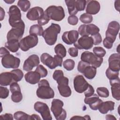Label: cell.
<instances>
[{"instance_id": "obj_1", "label": "cell", "mask_w": 120, "mask_h": 120, "mask_svg": "<svg viewBox=\"0 0 120 120\" xmlns=\"http://www.w3.org/2000/svg\"><path fill=\"white\" fill-rule=\"evenodd\" d=\"M60 27L58 24L52 23L44 31L42 35L45 43L49 45H54L57 40L58 35L60 33Z\"/></svg>"}, {"instance_id": "obj_2", "label": "cell", "mask_w": 120, "mask_h": 120, "mask_svg": "<svg viewBox=\"0 0 120 120\" xmlns=\"http://www.w3.org/2000/svg\"><path fill=\"white\" fill-rule=\"evenodd\" d=\"M38 98L43 99L52 98L54 97V92L50 87L49 82L45 79H42L38 83V88L36 91Z\"/></svg>"}, {"instance_id": "obj_3", "label": "cell", "mask_w": 120, "mask_h": 120, "mask_svg": "<svg viewBox=\"0 0 120 120\" xmlns=\"http://www.w3.org/2000/svg\"><path fill=\"white\" fill-rule=\"evenodd\" d=\"M40 60L43 64L52 69L58 66L61 67L63 60L62 58L59 55H55L54 57H52L47 53H43L41 55Z\"/></svg>"}, {"instance_id": "obj_4", "label": "cell", "mask_w": 120, "mask_h": 120, "mask_svg": "<svg viewBox=\"0 0 120 120\" xmlns=\"http://www.w3.org/2000/svg\"><path fill=\"white\" fill-rule=\"evenodd\" d=\"M64 103L59 99H53L51 103V110L57 120H64L66 118L67 112L63 108Z\"/></svg>"}, {"instance_id": "obj_5", "label": "cell", "mask_w": 120, "mask_h": 120, "mask_svg": "<svg viewBox=\"0 0 120 120\" xmlns=\"http://www.w3.org/2000/svg\"><path fill=\"white\" fill-rule=\"evenodd\" d=\"M44 12L49 16L50 19L56 21H60L65 16L64 10L61 6H50Z\"/></svg>"}, {"instance_id": "obj_6", "label": "cell", "mask_w": 120, "mask_h": 120, "mask_svg": "<svg viewBox=\"0 0 120 120\" xmlns=\"http://www.w3.org/2000/svg\"><path fill=\"white\" fill-rule=\"evenodd\" d=\"M25 29V24L22 20L12 27L8 32L7 39L8 41L20 39L23 35Z\"/></svg>"}, {"instance_id": "obj_7", "label": "cell", "mask_w": 120, "mask_h": 120, "mask_svg": "<svg viewBox=\"0 0 120 120\" xmlns=\"http://www.w3.org/2000/svg\"><path fill=\"white\" fill-rule=\"evenodd\" d=\"M81 60L96 68H99L103 61V58L98 57L89 51H84L82 53Z\"/></svg>"}, {"instance_id": "obj_8", "label": "cell", "mask_w": 120, "mask_h": 120, "mask_svg": "<svg viewBox=\"0 0 120 120\" xmlns=\"http://www.w3.org/2000/svg\"><path fill=\"white\" fill-rule=\"evenodd\" d=\"M38 41L37 36L30 34L20 40V48L23 51H27L30 49L36 46L38 43Z\"/></svg>"}, {"instance_id": "obj_9", "label": "cell", "mask_w": 120, "mask_h": 120, "mask_svg": "<svg viewBox=\"0 0 120 120\" xmlns=\"http://www.w3.org/2000/svg\"><path fill=\"white\" fill-rule=\"evenodd\" d=\"M56 81L58 83V89L60 95L66 98L70 96L72 91L68 86V79L63 75Z\"/></svg>"}, {"instance_id": "obj_10", "label": "cell", "mask_w": 120, "mask_h": 120, "mask_svg": "<svg viewBox=\"0 0 120 120\" xmlns=\"http://www.w3.org/2000/svg\"><path fill=\"white\" fill-rule=\"evenodd\" d=\"M120 30V24L117 21L111 22L105 31V38L113 43L116 40V37Z\"/></svg>"}, {"instance_id": "obj_11", "label": "cell", "mask_w": 120, "mask_h": 120, "mask_svg": "<svg viewBox=\"0 0 120 120\" xmlns=\"http://www.w3.org/2000/svg\"><path fill=\"white\" fill-rule=\"evenodd\" d=\"M1 64L3 67L6 68H17L20 66V60L9 53L2 58Z\"/></svg>"}, {"instance_id": "obj_12", "label": "cell", "mask_w": 120, "mask_h": 120, "mask_svg": "<svg viewBox=\"0 0 120 120\" xmlns=\"http://www.w3.org/2000/svg\"><path fill=\"white\" fill-rule=\"evenodd\" d=\"M8 14L9 15V23L12 27L22 20L21 19L22 15L20 10L15 5H12L10 7Z\"/></svg>"}, {"instance_id": "obj_13", "label": "cell", "mask_w": 120, "mask_h": 120, "mask_svg": "<svg viewBox=\"0 0 120 120\" xmlns=\"http://www.w3.org/2000/svg\"><path fill=\"white\" fill-rule=\"evenodd\" d=\"M34 108L36 111L41 114L44 120H52V117L50 113L49 107L46 104L38 101L35 103Z\"/></svg>"}, {"instance_id": "obj_14", "label": "cell", "mask_w": 120, "mask_h": 120, "mask_svg": "<svg viewBox=\"0 0 120 120\" xmlns=\"http://www.w3.org/2000/svg\"><path fill=\"white\" fill-rule=\"evenodd\" d=\"M74 45L77 49L89 50L93 45V40L91 37L82 36L78 39L77 41L74 44Z\"/></svg>"}, {"instance_id": "obj_15", "label": "cell", "mask_w": 120, "mask_h": 120, "mask_svg": "<svg viewBox=\"0 0 120 120\" xmlns=\"http://www.w3.org/2000/svg\"><path fill=\"white\" fill-rule=\"evenodd\" d=\"M89 84L82 75H76L74 79V87L75 90L79 93L84 92L88 87Z\"/></svg>"}, {"instance_id": "obj_16", "label": "cell", "mask_w": 120, "mask_h": 120, "mask_svg": "<svg viewBox=\"0 0 120 120\" xmlns=\"http://www.w3.org/2000/svg\"><path fill=\"white\" fill-rule=\"evenodd\" d=\"M39 59L36 54L30 55L24 62L23 69L26 71H30L33 68L37 67L39 64Z\"/></svg>"}, {"instance_id": "obj_17", "label": "cell", "mask_w": 120, "mask_h": 120, "mask_svg": "<svg viewBox=\"0 0 120 120\" xmlns=\"http://www.w3.org/2000/svg\"><path fill=\"white\" fill-rule=\"evenodd\" d=\"M79 33L77 31L71 30L66 31L62 35V39L63 41L67 45H72L75 43L78 40Z\"/></svg>"}, {"instance_id": "obj_18", "label": "cell", "mask_w": 120, "mask_h": 120, "mask_svg": "<svg viewBox=\"0 0 120 120\" xmlns=\"http://www.w3.org/2000/svg\"><path fill=\"white\" fill-rule=\"evenodd\" d=\"M84 102L85 104L89 105L91 109L92 110H97L103 101L99 98V97L97 94H94L90 97H85Z\"/></svg>"}, {"instance_id": "obj_19", "label": "cell", "mask_w": 120, "mask_h": 120, "mask_svg": "<svg viewBox=\"0 0 120 120\" xmlns=\"http://www.w3.org/2000/svg\"><path fill=\"white\" fill-rule=\"evenodd\" d=\"M120 55L119 53H115L111 54L108 59V68L113 71L119 72L120 69Z\"/></svg>"}, {"instance_id": "obj_20", "label": "cell", "mask_w": 120, "mask_h": 120, "mask_svg": "<svg viewBox=\"0 0 120 120\" xmlns=\"http://www.w3.org/2000/svg\"><path fill=\"white\" fill-rule=\"evenodd\" d=\"M44 13V11L42 8L39 7H35L29 10L26 17L31 21L38 20Z\"/></svg>"}, {"instance_id": "obj_21", "label": "cell", "mask_w": 120, "mask_h": 120, "mask_svg": "<svg viewBox=\"0 0 120 120\" xmlns=\"http://www.w3.org/2000/svg\"><path fill=\"white\" fill-rule=\"evenodd\" d=\"M111 92L113 98L117 100L120 99V78L110 80Z\"/></svg>"}, {"instance_id": "obj_22", "label": "cell", "mask_w": 120, "mask_h": 120, "mask_svg": "<svg viewBox=\"0 0 120 120\" xmlns=\"http://www.w3.org/2000/svg\"><path fill=\"white\" fill-rule=\"evenodd\" d=\"M100 9V5L99 2L96 0H90L87 4L86 12L89 15H96Z\"/></svg>"}, {"instance_id": "obj_23", "label": "cell", "mask_w": 120, "mask_h": 120, "mask_svg": "<svg viewBox=\"0 0 120 120\" xmlns=\"http://www.w3.org/2000/svg\"><path fill=\"white\" fill-rule=\"evenodd\" d=\"M25 81L31 84L38 83L41 78L40 75L36 71H29L24 75Z\"/></svg>"}, {"instance_id": "obj_24", "label": "cell", "mask_w": 120, "mask_h": 120, "mask_svg": "<svg viewBox=\"0 0 120 120\" xmlns=\"http://www.w3.org/2000/svg\"><path fill=\"white\" fill-rule=\"evenodd\" d=\"M14 81L12 73L10 72H3L0 74V84L2 86L10 85Z\"/></svg>"}, {"instance_id": "obj_25", "label": "cell", "mask_w": 120, "mask_h": 120, "mask_svg": "<svg viewBox=\"0 0 120 120\" xmlns=\"http://www.w3.org/2000/svg\"><path fill=\"white\" fill-rule=\"evenodd\" d=\"M115 103L112 101H107L102 102L100 104L98 110L99 112L102 114H105L108 111H111L114 109Z\"/></svg>"}, {"instance_id": "obj_26", "label": "cell", "mask_w": 120, "mask_h": 120, "mask_svg": "<svg viewBox=\"0 0 120 120\" xmlns=\"http://www.w3.org/2000/svg\"><path fill=\"white\" fill-rule=\"evenodd\" d=\"M5 47L12 52H15L18 51L20 48V43L19 40H11L7 41L5 44Z\"/></svg>"}, {"instance_id": "obj_27", "label": "cell", "mask_w": 120, "mask_h": 120, "mask_svg": "<svg viewBox=\"0 0 120 120\" xmlns=\"http://www.w3.org/2000/svg\"><path fill=\"white\" fill-rule=\"evenodd\" d=\"M82 74L88 79H93L97 74V68L90 65L88 66L84 70Z\"/></svg>"}, {"instance_id": "obj_28", "label": "cell", "mask_w": 120, "mask_h": 120, "mask_svg": "<svg viewBox=\"0 0 120 120\" xmlns=\"http://www.w3.org/2000/svg\"><path fill=\"white\" fill-rule=\"evenodd\" d=\"M44 30L42 26L39 24H34L30 26L29 30V33L30 35L36 36H42Z\"/></svg>"}, {"instance_id": "obj_29", "label": "cell", "mask_w": 120, "mask_h": 120, "mask_svg": "<svg viewBox=\"0 0 120 120\" xmlns=\"http://www.w3.org/2000/svg\"><path fill=\"white\" fill-rule=\"evenodd\" d=\"M75 0H66L65 1L68 7V13L70 15H75L78 12L75 7Z\"/></svg>"}, {"instance_id": "obj_30", "label": "cell", "mask_w": 120, "mask_h": 120, "mask_svg": "<svg viewBox=\"0 0 120 120\" xmlns=\"http://www.w3.org/2000/svg\"><path fill=\"white\" fill-rule=\"evenodd\" d=\"M99 28L94 24L90 23L86 26V32L88 36L89 35H90L91 36L94 35L99 33Z\"/></svg>"}, {"instance_id": "obj_31", "label": "cell", "mask_w": 120, "mask_h": 120, "mask_svg": "<svg viewBox=\"0 0 120 120\" xmlns=\"http://www.w3.org/2000/svg\"><path fill=\"white\" fill-rule=\"evenodd\" d=\"M54 51L56 55L64 58L67 54V51L65 46L61 44H57L54 47Z\"/></svg>"}, {"instance_id": "obj_32", "label": "cell", "mask_w": 120, "mask_h": 120, "mask_svg": "<svg viewBox=\"0 0 120 120\" xmlns=\"http://www.w3.org/2000/svg\"><path fill=\"white\" fill-rule=\"evenodd\" d=\"M14 117L16 120H31V115L22 111H17L14 114Z\"/></svg>"}, {"instance_id": "obj_33", "label": "cell", "mask_w": 120, "mask_h": 120, "mask_svg": "<svg viewBox=\"0 0 120 120\" xmlns=\"http://www.w3.org/2000/svg\"><path fill=\"white\" fill-rule=\"evenodd\" d=\"M12 73L14 81L17 82L20 81L23 77V73L22 71L20 69H15L10 71Z\"/></svg>"}, {"instance_id": "obj_34", "label": "cell", "mask_w": 120, "mask_h": 120, "mask_svg": "<svg viewBox=\"0 0 120 120\" xmlns=\"http://www.w3.org/2000/svg\"><path fill=\"white\" fill-rule=\"evenodd\" d=\"M17 6L20 8L22 11L25 12L30 8V2L27 0H20L17 2Z\"/></svg>"}, {"instance_id": "obj_35", "label": "cell", "mask_w": 120, "mask_h": 120, "mask_svg": "<svg viewBox=\"0 0 120 120\" xmlns=\"http://www.w3.org/2000/svg\"><path fill=\"white\" fill-rule=\"evenodd\" d=\"M106 77L109 79V80H112L119 78V72L113 71L108 68L105 72Z\"/></svg>"}, {"instance_id": "obj_36", "label": "cell", "mask_w": 120, "mask_h": 120, "mask_svg": "<svg viewBox=\"0 0 120 120\" xmlns=\"http://www.w3.org/2000/svg\"><path fill=\"white\" fill-rule=\"evenodd\" d=\"M79 19L82 23L88 24L92 22L93 20V17L91 15L85 13L81 15Z\"/></svg>"}, {"instance_id": "obj_37", "label": "cell", "mask_w": 120, "mask_h": 120, "mask_svg": "<svg viewBox=\"0 0 120 120\" xmlns=\"http://www.w3.org/2000/svg\"><path fill=\"white\" fill-rule=\"evenodd\" d=\"M94 54L97 56L103 58L106 54V51L103 47L100 46H96L93 49Z\"/></svg>"}, {"instance_id": "obj_38", "label": "cell", "mask_w": 120, "mask_h": 120, "mask_svg": "<svg viewBox=\"0 0 120 120\" xmlns=\"http://www.w3.org/2000/svg\"><path fill=\"white\" fill-rule=\"evenodd\" d=\"M64 68L68 71L73 70L75 67V62L72 59H67L63 63Z\"/></svg>"}, {"instance_id": "obj_39", "label": "cell", "mask_w": 120, "mask_h": 120, "mask_svg": "<svg viewBox=\"0 0 120 120\" xmlns=\"http://www.w3.org/2000/svg\"><path fill=\"white\" fill-rule=\"evenodd\" d=\"M97 93L98 95L102 98H107L109 96L108 90L105 87H98L97 89Z\"/></svg>"}, {"instance_id": "obj_40", "label": "cell", "mask_w": 120, "mask_h": 120, "mask_svg": "<svg viewBox=\"0 0 120 120\" xmlns=\"http://www.w3.org/2000/svg\"><path fill=\"white\" fill-rule=\"evenodd\" d=\"M86 5V1L85 0H75V7L77 11H83Z\"/></svg>"}, {"instance_id": "obj_41", "label": "cell", "mask_w": 120, "mask_h": 120, "mask_svg": "<svg viewBox=\"0 0 120 120\" xmlns=\"http://www.w3.org/2000/svg\"><path fill=\"white\" fill-rule=\"evenodd\" d=\"M11 98L15 103H19L22 99V94L21 91H15L12 93Z\"/></svg>"}, {"instance_id": "obj_42", "label": "cell", "mask_w": 120, "mask_h": 120, "mask_svg": "<svg viewBox=\"0 0 120 120\" xmlns=\"http://www.w3.org/2000/svg\"><path fill=\"white\" fill-rule=\"evenodd\" d=\"M35 71L38 72L40 75L41 78L46 77L48 74L47 69L42 65H38Z\"/></svg>"}, {"instance_id": "obj_43", "label": "cell", "mask_w": 120, "mask_h": 120, "mask_svg": "<svg viewBox=\"0 0 120 120\" xmlns=\"http://www.w3.org/2000/svg\"><path fill=\"white\" fill-rule=\"evenodd\" d=\"M50 18L49 16L46 15V14L44 12V14L39 18L38 20V24L41 26L45 25L48 23L50 21Z\"/></svg>"}, {"instance_id": "obj_44", "label": "cell", "mask_w": 120, "mask_h": 120, "mask_svg": "<svg viewBox=\"0 0 120 120\" xmlns=\"http://www.w3.org/2000/svg\"><path fill=\"white\" fill-rule=\"evenodd\" d=\"M9 91L7 87L0 86V98L2 99H5L9 96Z\"/></svg>"}, {"instance_id": "obj_45", "label": "cell", "mask_w": 120, "mask_h": 120, "mask_svg": "<svg viewBox=\"0 0 120 120\" xmlns=\"http://www.w3.org/2000/svg\"><path fill=\"white\" fill-rule=\"evenodd\" d=\"M92 40H93V45H98L100 43H101L102 38L101 35L100 33H98L94 35L91 36Z\"/></svg>"}, {"instance_id": "obj_46", "label": "cell", "mask_w": 120, "mask_h": 120, "mask_svg": "<svg viewBox=\"0 0 120 120\" xmlns=\"http://www.w3.org/2000/svg\"><path fill=\"white\" fill-rule=\"evenodd\" d=\"M89 65H90L88 63H86L84 61L81 60L78 63V64L77 66V70L79 72L82 74L85 68Z\"/></svg>"}, {"instance_id": "obj_47", "label": "cell", "mask_w": 120, "mask_h": 120, "mask_svg": "<svg viewBox=\"0 0 120 120\" xmlns=\"http://www.w3.org/2000/svg\"><path fill=\"white\" fill-rule=\"evenodd\" d=\"M68 21L69 24L72 25H75L78 23V18L76 15H70L68 17Z\"/></svg>"}, {"instance_id": "obj_48", "label": "cell", "mask_w": 120, "mask_h": 120, "mask_svg": "<svg viewBox=\"0 0 120 120\" xmlns=\"http://www.w3.org/2000/svg\"><path fill=\"white\" fill-rule=\"evenodd\" d=\"M10 90L12 93L15 91H21L19 85L16 82H13L10 85Z\"/></svg>"}, {"instance_id": "obj_49", "label": "cell", "mask_w": 120, "mask_h": 120, "mask_svg": "<svg viewBox=\"0 0 120 120\" xmlns=\"http://www.w3.org/2000/svg\"><path fill=\"white\" fill-rule=\"evenodd\" d=\"M86 24H82L80 26L78 29V33L82 36H89L86 32Z\"/></svg>"}, {"instance_id": "obj_50", "label": "cell", "mask_w": 120, "mask_h": 120, "mask_svg": "<svg viewBox=\"0 0 120 120\" xmlns=\"http://www.w3.org/2000/svg\"><path fill=\"white\" fill-rule=\"evenodd\" d=\"M94 92H95V90L93 87L91 85L89 84L87 90L84 92V96L85 97H90L94 94Z\"/></svg>"}, {"instance_id": "obj_51", "label": "cell", "mask_w": 120, "mask_h": 120, "mask_svg": "<svg viewBox=\"0 0 120 120\" xmlns=\"http://www.w3.org/2000/svg\"><path fill=\"white\" fill-rule=\"evenodd\" d=\"M64 75V74L63 71L61 70H56L53 72L52 77L54 80L57 81L59 78H60L61 76Z\"/></svg>"}, {"instance_id": "obj_52", "label": "cell", "mask_w": 120, "mask_h": 120, "mask_svg": "<svg viewBox=\"0 0 120 120\" xmlns=\"http://www.w3.org/2000/svg\"><path fill=\"white\" fill-rule=\"evenodd\" d=\"M68 52L71 56L76 57L78 56V50L75 47H70L68 50Z\"/></svg>"}, {"instance_id": "obj_53", "label": "cell", "mask_w": 120, "mask_h": 120, "mask_svg": "<svg viewBox=\"0 0 120 120\" xmlns=\"http://www.w3.org/2000/svg\"><path fill=\"white\" fill-rule=\"evenodd\" d=\"M103 44L104 45V46L105 48H106L107 49H110L111 48H112V47L113 45V44L110 41H109V40H108L107 39H106L105 38L104 39L103 41Z\"/></svg>"}, {"instance_id": "obj_54", "label": "cell", "mask_w": 120, "mask_h": 120, "mask_svg": "<svg viewBox=\"0 0 120 120\" xmlns=\"http://www.w3.org/2000/svg\"><path fill=\"white\" fill-rule=\"evenodd\" d=\"M0 118L2 120H13V116L12 114L10 113H5L4 114L1 115L0 116Z\"/></svg>"}, {"instance_id": "obj_55", "label": "cell", "mask_w": 120, "mask_h": 120, "mask_svg": "<svg viewBox=\"0 0 120 120\" xmlns=\"http://www.w3.org/2000/svg\"><path fill=\"white\" fill-rule=\"evenodd\" d=\"M70 120H90V118L88 115H86L83 117L81 116H74L71 118Z\"/></svg>"}, {"instance_id": "obj_56", "label": "cell", "mask_w": 120, "mask_h": 120, "mask_svg": "<svg viewBox=\"0 0 120 120\" xmlns=\"http://www.w3.org/2000/svg\"><path fill=\"white\" fill-rule=\"evenodd\" d=\"M0 57L2 58L5 55L10 53L9 52L8 50V49L4 47H1L0 49Z\"/></svg>"}, {"instance_id": "obj_57", "label": "cell", "mask_w": 120, "mask_h": 120, "mask_svg": "<svg viewBox=\"0 0 120 120\" xmlns=\"http://www.w3.org/2000/svg\"><path fill=\"white\" fill-rule=\"evenodd\" d=\"M120 0H117L115 1L114 2V7L116 10H117L118 12L120 11Z\"/></svg>"}, {"instance_id": "obj_58", "label": "cell", "mask_w": 120, "mask_h": 120, "mask_svg": "<svg viewBox=\"0 0 120 120\" xmlns=\"http://www.w3.org/2000/svg\"><path fill=\"white\" fill-rule=\"evenodd\" d=\"M5 15V12L4 10L1 7H0V20L1 21L4 19Z\"/></svg>"}, {"instance_id": "obj_59", "label": "cell", "mask_w": 120, "mask_h": 120, "mask_svg": "<svg viewBox=\"0 0 120 120\" xmlns=\"http://www.w3.org/2000/svg\"><path fill=\"white\" fill-rule=\"evenodd\" d=\"M31 120H41V118L38 115H37V114H33L31 115Z\"/></svg>"}, {"instance_id": "obj_60", "label": "cell", "mask_w": 120, "mask_h": 120, "mask_svg": "<svg viewBox=\"0 0 120 120\" xmlns=\"http://www.w3.org/2000/svg\"><path fill=\"white\" fill-rule=\"evenodd\" d=\"M105 119L106 120H113V119H114V120H116V118L112 115H111V114H108L106 116V117H105Z\"/></svg>"}, {"instance_id": "obj_61", "label": "cell", "mask_w": 120, "mask_h": 120, "mask_svg": "<svg viewBox=\"0 0 120 120\" xmlns=\"http://www.w3.org/2000/svg\"><path fill=\"white\" fill-rule=\"evenodd\" d=\"M6 3L8 4H12L13 3L15 0H4Z\"/></svg>"}]
</instances>
